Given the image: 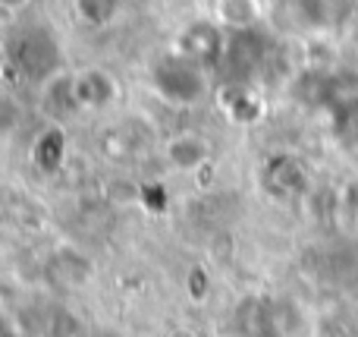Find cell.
Returning a JSON list of instances; mask_svg holds the SVG:
<instances>
[{
  "instance_id": "6da1fadb",
  "label": "cell",
  "mask_w": 358,
  "mask_h": 337,
  "mask_svg": "<svg viewBox=\"0 0 358 337\" xmlns=\"http://www.w3.org/2000/svg\"><path fill=\"white\" fill-rule=\"evenodd\" d=\"M6 48V67L19 76V79L31 82V85H44L50 82L63 67V48L57 35L41 22H25L10 32L3 41Z\"/></svg>"
},
{
  "instance_id": "7a4b0ae2",
  "label": "cell",
  "mask_w": 358,
  "mask_h": 337,
  "mask_svg": "<svg viewBox=\"0 0 358 337\" xmlns=\"http://www.w3.org/2000/svg\"><path fill=\"white\" fill-rule=\"evenodd\" d=\"M352 13V0H271L267 19L277 32L321 38L340 29Z\"/></svg>"
},
{
  "instance_id": "3957f363",
  "label": "cell",
  "mask_w": 358,
  "mask_h": 337,
  "mask_svg": "<svg viewBox=\"0 0 358 337\" xmlns=\"http://www.w3.org/2000/svg\"><path fill=\"white\" fill-rule=\"evenodd\" d=\"M151 88L173 107H192L208 95V69L182 57L179 50L157 57L151 63Z\"/></svg>"
},
{
  "instance_id": "277c9868",
  "label": "cell",
  "mask_w": 358,
  "mask_h": 337,
  "mask_svg": "<svg viewBox=\"0 0 358 337\" xmlns=\"http://www.w3.org/2000/svg\"><path fill=\"white\" fill-rule=\"evenodd\" d=\"M267 63V41L258 29H242V32H227V44H223L220 67L227 79L233 82H252L255 76L264 69Z\"/></svg>"
},
{
  "instance_id": "5b68a950",
  "label": "cell",
  "mask_w": 358,
  "mask_h": 337,
  "mask_svg": "<svg viewBox=\"0 0 358 337\" xmlns=\"http://www.w3.org/2000/svg\"><path fill=\"white\" fill-rule=\"evenodd\" d=\"M223 44H227V29H220L217 19H195L179 32L173 50L201 63L204 69H217L223 57Z\"/></svg>"
},
{
  "instance_id": "8992f818",
  "label": "cell",
  "mask_w": 358,
  "mask_h": 337,
  "mask_svg": "<svg viewBox=\"0 0 358 337\" xmlns=\"http://www.w3.org/2000/svg\"><path fill=\"white\" fill-rule=\"evenodd\" d=\"M76 85V101H79V111H107L110 104H117L120 98V82L113 79L107 69H82L73 76Z\"/></svg>"
},
{
  "instance_id": "52a82bcc",
  "label": "cell",
  "mask_w": 358,
  "mask_h": 337,
  "mask_svg": "<svg viewBox=\"0 0 358 337\" xmlns=\"http://www.w3.org/2000/svg\"><path fill=\"white\" fill-rule=\"evenodd\" d=\"M311 177L305 170V164L296 155H273L264 164V186L280 199H292V195L308 193Z\"/></svg>"
},
{
  "instance_id": "ba28073f",
  "label": "cell",
  "mask_w": 358,
  "mask_h": 337,
  "mask_svg": "<svg viewBox=\"0 0 358 337\" xmlns=\"http://www.w3.org/2000/svg\"><path fill=\"white\" fill-rule=\"evenodd\" d=\"M210 155H214V145L208 142V136L192 132V130L176 132V136H170L167 142H164V161L173 170H182V174H192V170L204 167V164L210 161Z\"/></svg>"
},
{
  "instance_id": "9c48e42d",
  "label": "cell",
  "mask_w": 358,
  "mask_h": 337,
  "mask_svg": "<svg viewBox=\"0 0 358 337\" xmlns=\"http://www.w3.org/2000/svg\"><path fill=\"white\" fill-rule=\"evenodd\" d=\"M66 158H69L66 130H63L60 123L44 126V130L35 136V142H31V164H35V170L44 177H54L63 170Z\"/></svg>"
},
{
  "instance_id": "30bf717a",
  "label": "cell",
  "mask_w": 358,
  "mask_h": 337,
  "mask_svg": "<svg viewBox=\"0 0 358 337\" xmlns=\"http://www.w3.org/2000/svg\"><path fill=\"white\" fill-rule=\"evenodd\" d=\"M44 275L57 284V287H85L94 275L92 259H85L76 249H57L44 265Z\"/></svg>"
},
{
  "instance_id": "8fae6325",
  "label": "cell",
  "mask_w": 358,
  "mask_h": 337,
  "mask_svg": "<svg viewBox=\"0 0 358 337\" xmlns=\"http://www.w3.org/2000/svg\"><path fill=\"white\" fill-rule=\"evenodd\" d=\"M214 19L220 29L242 32V29H258L267 19V6L261 0H217Z\"/></svg>"
},
{
  "instance_id": "7c38bea8",
  "label": "cell",
  "mask_w": 358,
  "mask_h": 337,
  "mask_svg": "<svg viewBox=\"0 0 358 337\" xmlns=\"http://www.w3.org/2000/svg\"><path fill=\"white\" fill-rule=\"evenodd\" d=\"M217 101H220V107L236 120V123H248V120L258 117V98H255V92H252V85H248V82L227 79L220 85Z\"/></svg>"
},
{
  "instance_id": "4fadbf2b",
  "label": "cell",
  "mask_w": 358,
  "mask_h": 337,
  "mask_svg": "<svg viewBox=\"0 0 358 337\" xmlns=\"http://www.w3.org/2000/svg\"><path fill=\"white\" fill-rule=\"evenodd\" d=\"M44 111H48L50 117H57V120L69 117V114H79L73 76L57 73L50 82H44Z\"/></svg>"
},
{
  "instance_id": "5bb4252c",
  "label": "cell",
  "mask_w": 358,
  "mask_h": 337,
  "mask_svg": "<svg viewBox=\"0 0 358 337\" xmlns=\"http://www.w3.org/2000/svg\"><path fill=\"white\" fill-rule=\"evenodd\" d=\"M73 10L88 29H110L123 16V0H73Z\"/></svg>"
},
{
  "instance_id": "9a60e30c",
  "label": "cell",
  "mask_w": 358,
  "mask_h": 337,
  "mask_svg": "<svg viewBox=\"0 0 358 337\" xmlns=\"http://www.w3.org/2000/svg\"><path fill=\"white\" fill-rule=\"evenodd\" d=\"M22 123V104L10 92H0V139H10Z\"/></svg>"
},
{
  "instance_id": "2e32d148",
  "label": "cell",
  "mask_w": 358,
  "mask_h": 337,
  "mask_svg": "<svg viewBox=\"0 0 358 337\" xmlns=\"http://www.w3.org/2000/svg\"><path fill=\"white\" fill-rule=\"evenodd\" d=\"M336 195H340V212L358 227V180L340 186V189H336Z\"/></svg>"
},
{
  "instance_id": "e0dca14e",
  "label": "cell",
  "mask_w": 358,
  "mask_h": 337,
  "mask_svg": "<svg viewBox=\"0 0 358 337\" xmlns=\"http://www.w3.org/2000/svg\"><path fill=\"white\" fill-rule=\"evenodd\" d=\"M29 4H31V0H0V10L10 13V16H16V13H22Z\"/></svg>"
},
{
  "instance_id": "ac0fdd59",
  "label": "cell",
  "mask_w": 358,
  "mask_h": 337,
  "mask_svg": "<svg viewBox=\"0 0 358 337\" xmlns=\"http://www.w3.org/2000/svg\"><path fill=\"white\" fill-rule=\"evenodd\" d=\"M0 337H19L16 334V325H13L6 315H0Z\"/></svg>"
},
{
  "instance_id": "d6986e66",
  "label": "cell",
  "mask_w": 358,
  "mask_h": 337,
  "mask_svg": "<svg viewBox=\"0 0 358 337\" xmlns=\"http://www.w3.org/2000/svg\"><path fill=\"white\" fill-rule=\"evenodd\" d=\"M6 63V48H3V41H0V67Z\"/></svg>"
}]
</instances>
